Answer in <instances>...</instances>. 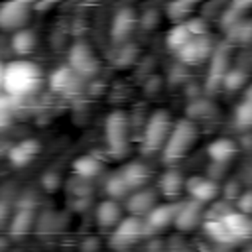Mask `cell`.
Here are the masks:
<instances>
[{
  "instance_id": "cell-1",
  "label": "cell",
  "mask_w": 252,
  "mask_h": 252,
  "mask_svg": "<svg viewBox=\"0 0 252 252\" xmlns=\"http://www.w3.org/2000/svg\"><path fill=\"white\" fill-rule=\"evenodd\" d=\"M41 69L32 61H12L2 71V89L6 91V96H28L37 91L41 85Z\"/></svg>"
},
{
  "instance_id": "cell-2",
  "label": "cell",
  "mask_w": 252,
  "mask_h": 252,
  "mask_svg": "<svg viewBox=\"0 0 252 252\" xmlns=\"http://www.w3.org/2000/svg\"><path fill=\"white\" fill-rule=\"evenodd\" d=\"M205 230L215 240L228 244V242L246 238L252 230V222H250L248 215H242L238 211H228L226 215H222L219 219L205 220Z\"/></svg>"
},
{
  "instance_id": "cell-3",
  "label": "cell",
  "mask_w": 252,
  "mask_h": 252,
  "mask_svg": "<svg viewBox=\"0 0 252 252\" xmlns=\"http://www.w3.org/2000/svg\"><path fill=\"white\" fill-rule=\"evenodd\" d=\"M197 142V128L191 120L187 118H181L177 120L171 130H169V136L161 148L163 152V161L165 163H173L177 159H181Z\"/></svg>"
},
{
  "instance_id": "cell-4",
  "label": "cell",
  "mask_w": 252,
  "mask_h": 252,
  "mask_svg": "<svg viewBox=\"0 0 252 252\" xmlns=\"http://www.w3.org/2000/svg\"><path fill=\"white\" fill-rule=\"evenodd\" d=\"M173 122H171V116L167 110L159 108V110H154L144 126V136H142V152L144 154H154L158 150L163 148L167 136H169V130H171Z\"/></svg>"
},
{
  "instance_id": "cell-5",
  "label": "cell",
  "mask_w": 252,
  "mask_h": 252,
  "mask_svg": "<svg viewBox=\"0 0 252 252\" xmlns=\"http://www.w3.org/2000/svg\"><path fill=\"white\" fill-rule=\"evenodd\" d=\"M128 118L122 110H114L106 116L104 122V138L108 152L114 156H122L128 148Z\"/></svg>"
},
{
  "instance_id": "cell-6",
  "label": "cell",
  "mask_w": 252,
  "mask_h": 252,
  "mask_svg": "<svg viewBox=\"0 0 252 252\" xmlns=\"http://www.w3.org/2000/svg\"><path fill=\"white\" fill-rule=\"evenodd\" d=\"M32 4L24 0L4 2L0 4V28L2 30H22V26L30 20Z\"/></svg>"
},
{
  "instance_id": "cell-7",
  "label": "cell",
  "mask_w": 252,
  "mask_h": 252,
  "mask_svg": "<svg viewBox=\"0 0 252 252\" xmlns=\"http://www.w3.org/2000/svg\"><path fill=\"white\" fill-rule=\"evenodd\" d=\"M69 67L77 73V75H93L98 69V59L93 53V49L87 43H77L71 47L69 51Z\"/></svg>"
},
{
  "instance_id": "cell-8",
  "label": "cell",
  "mask_w": 252,
  "mask_h": 252,
  "mask_svg": "<svg viewBox=\"0 0 252 252\" xmlns=\"http://www.w3.org/2000/svg\"><path fill=\"white\" fill-rule=\"evenodd\" d=\"M213 39L205 33V35H197V37H191L179 51H177V57L183 61V63H199L203 61L205 57H209L213 53Z\"/></svg>"
},
{
  "instance_id": "cell-9",
  "label": "cell",
  "mask_w": 252,
  "mask_h": 252,
  "mask_svg": "<svg viewBox=\"0 0 252 252\" xmlns=\"http://www.w3.org/2000/svg\"><path fill=\"white\" fill-rule=\"evenodd\" d=\"M228 43L219 45L217 49H213L211 53V69H209V77H207V89L215 91L222 85V77L226 73V65H228Z\"/></svg>"
},
{
  "instance_id": "cell-10",
  "label": "cell",
  "mask_w": 252,
  "mask_h": 252,
  "mask_svg": "<svg viewBox=\"0 0 252 252\" xmlns=\"http://www.w3.org/2000/svg\"><path fill=\"white\" fill-rule=\"evenodd\" d=\"M203 215H205V207L203 205H199L195 201H187V203L177 205L175 217H173V224L179 230H191V228H195L199 224Z\"/></svg>"
},
{
  "instance_id": "cell-11",
  "label": "cell",
  "mask_w": 252,
  "mask_h": 252,
  "mask_svg": "<svg viewBox=\"0 0 252 252\" xmlns=\"http://www.w3.org/2000/svg\"><path fill=\"white\" fill-rule=\"evenodd\" d=\"M114 244L116 246H128L132 244L134 240H138L144 232H146V224L142 219L138 217H128V219H122L116 226H114Z\"/></svg>"
},
{
  "instance_id": "cell-12",
  "label": "cell",
  "mask_w": 252,
  "mask_h": 252,
  "mask_svg": "<svg viewBox=\"0 0 252 252\" xmlns=\"http://www.w3.org/2000/svg\"><path fill=\"white\" fill-rule=\"evenodd\" d=\"M187 193L191 195V201H195V203L205 207V203H211L220 193V189L213 179L197 175V177H191L187 181Z\"/></svg>"
},
{
  "instance_id": "cell-13",
  "label": "cell",
  "mask_w": 252,
  "mask_h": 252,
  "mask_svg": "<svg viewBox=\"0 0 252 252\" xmlns=\"http://www.w3.org/2000/svg\"><path fill=\"white\" fill-rule=\"evenodd\" d=\"M136 22H138V18H136V12L132 8H120L112 18V26H110L112 39H116V41L126 39L134 32Z\"/></svg>"
},
{
  "instance_id": "cell-14",
  "label": "cell",
  "mask_w": 252,
  "mask_h": 252,
  "mask_svg": "<svg viewBox=\"0 0 252 252\" xmlns=\"http://www.w3.org/2000/svg\"><path fill=\"white\" fill-rule=\"evenodd\" d=\"M126 207L132 213V217H138V219L146 217L156 207V191H152V189H136L128 197Z\"/></svg>"
},
{
  "instance_id": "cell-15",
  "label": "cell",
  "mask_w": 252,
  "mask_h": 252,
  "mask_svg": "<svg viewBox=\"0 0 252 252\" xmlns=\"http://www.w3.org/2000/svg\"><path fill=\"white\" fill-rule=\"evenodd\" d=\"M177 205H156L148 215H146V230H161L167 224L173 222Z\"/></svg>"
},
{
  "instance_id": "cell-16",
  "label": "cell",
  "mask_w": 252,
  "mask_h": 252,
  "mask_svg": "<svg viewBox=\"0 0 252 252\" xmlns=\"http://www.w3.org/2000/svg\"><path fill=\"white\" fill-rule=\"evenodd\" d=\"M120 173V177L124 179V183L128 185V189L132 191V189H140L142 185H146L148 183V179H150V169L144 165V163H140V161H132V163H128L122 171H118Z\"/></svg>"
},
{
  "instance_id": "cell-17",
  "label": "cell",
  "mask_w": 252,
  "mask_h": 252,
  "mask_svg": "<svg viewBox=\"0 0 252 252\" xmlns=\"http://www.w3.org/2000/svg\"><path fill=\"white\" fill-rule=\"evenodd\" d=\"M236 150H238L236 148V142L230 140V138H217L207 148V152H209V156H211V159L215 163H226V161H230L234 158Z\"/></svg>"
},
{
  "instance_id": "cell-18",
  "label": "cell",
  "mask_w": 252,
  "mask_h": 252,
  "mask_svg": "<svg viewBox=\"0 0 252 252\" xmlns=\"http://www.w3.org/2000/svg\"><path fill=\"white\" fill-rule=\"evenodd\" d=\"M122 220V209L116 201H102L96 207V222L102 228H114Z\"/></svg>"
},
{
  "instance_id": "cell-19",
  "label": "cell",
  "mask_w": 252,
  "mask_h": 252,
  "mask_svg": "<svg viewBox=\"0 0 252 252\" xmlns=\"http://www.w3.org/2000/svg\"><path fill=\"white\" fill-rule=\"evenodd\" d=\"M39 150V146H37V142L35 140H24V142H20L18 146H14L12 150H10V161L14 163V165H26L32 158H33V154Z\"/></svg>"
},
{
  "instance_id": "cell-20",
  "label": "cell",
  "mask_w": 252,
  "mask_h": 252,
  "mask_svg": "<svg viewBox=\"0 0 252 252\" xmlns=\"http://www.w3.org/2000/svg\"><path fill=\"white\" fill-rule=\"evenodd\" d=\"M77 73L71 69V67H59L57 71H53V75L49 77V85H51V89H55V91H67V89H71L75 83H77Z\"/></svg>"
},
{
  "instance_id": "cell-21",
  "label": "cell",
  "mask_w": 252,
  "mask_h": 252,
  "mask_svg": "<svg viewBox=\"0 0 252 252\" xmlns=\"http://www.w3.org/2000/svg\"><path fill=\"white\" fill-rule=\"evenodd\" d=\"M73 169L79 177H94V175L100 173L102 163L93 156H81L73 161Z\"/></svg>"
},
{
  "instance_id": "cell-22",
  "label": "cell",
  "mask_w": 252,
  "mask_h": 252,
  "mask_svg": "<svg viewBox=\"0 0 252 252\" xmlns=\"http://www.w3.org/2000/svg\"><path fill=\"white\" fill-rule=\"evenodd\" d=\"M183 187V177L179 171H165L161 177H159V189L165 197H175Z\"/></svg>"
},
{
  "instance_id": "cell-23",
  "label": "cell",
  "mask_w": 252,
  "mask_h": 252,
  "mask_svg": "<svg viewBox=\"0 0 252 252\" xmlns=\"http://www.w3.org/2000/svg\"><path fill=\"white\" fill-rule=\"evenodd\" d=\"M33 47H35V35H33V32H30V30H18V32H14V35H12V49L16 53L26 55Z\"/></svg>"
},
{
  "instance_id": "cell-24",
  "label": "cell",
  "mask_w": 252,
  "mask_h": 252,
  "mask_svg": "<svg viewBox=\"0 0 252 252\" xmlns=\"http://www.w3.org/2000/svg\"><path fill=\"white\" fill-rule=\"evenodd\" d=\"M193 35L189 33V30H187V26H185V22H181V24H177V26H173L169 32H167V37H165V41H167V47L169 49H175V51H179L189 39H191Z\"/></svg>"
},
{
  "instance_id": "cell-25",
  "label": "cell",
  "mask_w": 252,
  "mask_h": 252,
  "mask_svg": "<svg viewBox=\"0 0 252 252\" xmlns=\"http://www.w3.org/2000/svg\"><path fill=\"white\" fill-rule=\"evenodd\" d=\"M106 193L110 195V201H118V199H122V197H126V195L130 193V189H128V185L124 183V179L120 177V173L112 175V177L106 181Z\"/></svg>"
},
{
  "instance_id": "cell-26",
  "label": "cell",
  "mask_w": 252,
  "mask_h": 252,
  "mask_svg": "<svg viewBox=\"0 0 252 252\" xmlns=\"http://www.w3.org/2000/svg\"><path fill=\"white\" fill-rule=\"evenodd\" d=\"M32 220H33V213L30 209H20L12 220V232H16V234L28 232V228L32 226Z\"/></svg>"
},
{
  "instance_id": "cell-27",
  "label": "cell",
  "mask_w": 252,
  "mask_h": 252,
  "mask_svg": "<svg viewBox=\"0 0 252 252\" xmlns=\"http://www.w3.org/2000/svg\"><path fill=\"white\" fill-rule=\"evenodd\" d=\"M246 83V73L242 69H230L222 77V87L228 91H238Z\"/></svg>"
},
{
  "instance_id": "cell-28",
  "label": "cell",
  "mask_w": 252,
  "mask_h": 252,
  "mask_svg": "<svg viewBox=\"0 0 252 252\" xmlns=\"http://www.w3.org/2000/svg\"><path fill=\"white\" fill-rule=\"evenodd\" d=\"M234 120H236V124H238L240 128H248V126H250V122H252V102H250L248 96L236 106V110H234Z\"/></svg>"
},
{
  "instance_id": "cell-29",
  "label": "cell",
  "mask_w": 252,
  "mask_h": 252,
  "mask_svg": "<svg viewBox=\"0 0 252 252\" xmlns=\"http://www.w3.org/2000/svg\"><path fill=\"white\" fill-rule=\"evenodd\" d=\"M193 2H173V4H169L167 6V14H169V18L171 20H177L179 24L191 14V10H193Z\"/></svg>"
},
{
  "instance_id": "cell-30",
  "label": "cell",
  "mask_w": 252,
  "mask_h": 252,
  "mask_svg": "<svg viewBox=\"0 0 252 252\" xmlns=\"http://www.w3.org/2000/svg\"><path fill=\"white\" fill-rule=\"evenodd\" d=\"M228 37L234 41H248L250 39V22H236L232 28H228Z\"/></svg>"
},
{
  "instance_id": "cell-31",
  "label": "cell",
  "mask_w": 252,
  "mask_h": 252,
  "mask_svg": "<svg viewBox=\"0 0 252 252\" xmlns=\"http://www.w3.org/2000/svg\"><path fill=\"white\" fill-rule=\"evenodd\" d=\"M250 203H252V197H250V191H246V193H244V195L238 199V209H240L238 213L248 215V211H250V207H252Z\"/></svg>"
},
{
  "instance_id": "cell-32",
  "label": "cell",
  "mask_w": 252,
  "mask_h": 252,
  "mask_svg": "<svg viewBox=\"0 0 252 252\" xmlns=\"http://www.w3.org/2000/svg\"><path fill=\"white\" fill-rule=\"evenodd\" d=\"M238 193H240V185H238L236 181H230V183L226 185V191H224L226 199H236V197H238Z\"/></svg>"
},
{
  "instance_id": "cell-33",
  "label": "cell",
  "mask_w": 252,
  "mask_h": 252,
  "mask_svg": "<svg viewBox=\"0 0 252 252\" xmlns=\"http://www.w3.org/2000/svg\"><path fill=\"white\" fill-rule=\"evenodd\" d=\"M2 71H4V67L0 65V87H2Z\"/></svg>"
}]
</instances>
